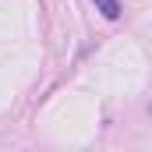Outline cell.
Segmentation results:
<instances>
[{
  "mask_svg": "<svg viewBox=\"0 0 152 152\" xmlns=\"http://www.w3.org/2000/svg\"><path fill=\"white\" fill-rule=\"evenodd\" d=\"M92 4H96L106 18H120V4H117V0H92Z\"/></svg>",
  "mask_w": 152,
  "mask_h": 152,
  "instance_id": "6da1fadb",
  "label": "cell"
}]
</instances>
